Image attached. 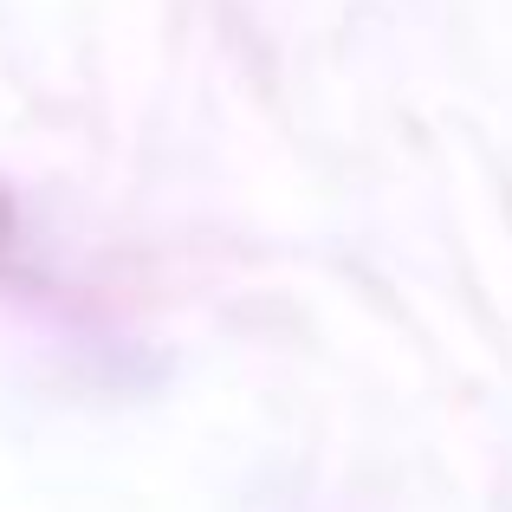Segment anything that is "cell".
Instances as JSON below:
<instances>
[{
    "mask_svg": "<svg viewBox=\"0 0 512 512\" xmlns=\"http://www.w3.org/2000/svg\"><path fill=\"white\" fill-rule=\"evenodd\" d=\"M0 234H7V208H0Z\"/></svg>",
    "mask_w": 512,
    "mask_h": 512,
    "instance_id": "6da1fadb",
    "label": "cell"
}]
</instances>
